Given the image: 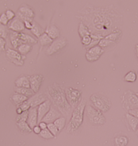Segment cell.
I'll return each mask as SVG.
<instances>
[{
  "label": "cell",
  "mask_w": 138,
  "mask_h": 146,
  "mask_svg": "<svg viewBox=\"0 0 138 146\" xmlns=\"http://www.w3.org/2000/svg\"><path fill=\"white\" fill-rule=\"evenodd\" d=\"M47 129L51 132V133L52 135L54 136L55 137L57 136V134L59 133V129L58 128L56 127L54 125V123H49V124H47Z\"/></svg>",
  "instance_id": "obj_36"
},
{
  "label": "cell",
  "mask_w": 138,
  "mask_h": 146,
  "mask_svg": "<svg viewBox=\"0 0 138 146\" xmlns=\"http://www.w3.org/2000/svg\"><path fill=\"white\" fill-rule=\"evenodd\" d=\"M18 39L20 40L21 42V44H36L37 42V40L35 39L34 37H33L32 36H30L29 34H26L25 33H18Z\"/></svg>",
  "instance_id": "obj_17"
},
{
  "label": "cell",
  "mask_w": 138,
  "mask_h": 146,
  "mask_svg": "<svg viewBox=\"0 0 138 146\" xmlns=\"http://www.w3.org/2000/svg\"><path fill=\"white\" fill-rule=\"evenodd\" d=\"M22 112H23V111L22 110V109L18 106V109H17V113H18V114H20V113H22Z\"/></svg>",
  "instance_id": "obj_50"
},
{
  "label": "cell",
  "mask_w": 138,
  "mask_h": 146,
  "mask_svg": "<svg viewBox=\"0 0 138 146\" xmlns=\"http://www.w3.org/2000/svg\"><path fill=\"white\" fill-rule=\"evenodd\" d=\"M10 39H11V42L13 47L15 48V49H17L18 46L21 45V42L18 39V33L17 32H14V31H11L10 32Z\"/></svg>",
  "instance_id": "obj_27"
},
{
  "label": "cell",
  "mask_w": 138,
  "mask_h": 146,
  "mask_svg": "<svg viewBox=\"0 0 138 146\" xmlns=\"http://www.w3.org/2000/svg\"><path fill=\"white\" fill-rule=\"evenodd\" d=\"M86 59L89 62H94V61H96L97 60L99 59V57L98 56H91V55L88 54V53H86Z\"/></svg>",
  "instance_id": "obj_43"
},
{
  "label": "cell",
  "mask_w": 138,
  "mask_h": 146,
  "mask_svg": "<svg viewBox=\"0 0 138 146\" xmlns=\"http://www.w3.org/2000/svg\"><path fill=\"white\" fill-rule=\"evenodd\" d=\"M125 123L127 125L128 129L132 131L137 130L138 128V119L134 116L131 115L130 113H126L125 114Z\"/></svg>",
  "instance_id": "obj_16"
},
{
  "label": "cell",
  "mask_w": 138,
  "mask_h": 146,
  "mask_svg": "<svg viewBox=\"0 0 138 146\" xmlns=\"http://www.w3.org/2000/svg\"><path fill=\"white\" fill-rule=\"evenodd\" d=\"M18 13L26 16V17H28V18H33V17H34V12H33V9L29 7L28 5H22V6H21L18 9Z\"/></svg>",
  "instance_id": "obj_21"
},
{
  "label": "cell",
  "mask_w": 138,
  "mask_h": 146,
  "mask_svg": "<svg viewBox=\"0 0 138 146\" xmlns=\"http://www.w3.org/2000/svg\"><path fill=\"white\" fill-rule=\"evenodd\" d=\"M54 125L56 126V127L58 128L59 131H60L62 130L65 127V125H66V117H60L59 118H57L56 120L55 121Z\"/></svg>",
  "instance_id": "obj_33"
},
{
  "label": "cell",
  "mask_w": 138,
  "mask_h": 146,
  "mask_svg": "<svg viewBox=\"0 0 138 146\" xmlns=\"http://www.w3.org/2000/svg\"><path fill=\"white\" fill-rule=\"evenodd\" d=\"M18 106L22 109V111H26V110H29L30 109V106H29V104L28 103V102H27V100L25 101V102H23L22 104H20V105Z\"/></svg>",
  "instance_id": "obj_41"
},
{
  "label": "cell",
  "mask_w": 138,
  "mask_h": 146,
  "mask_svg": "<svg viewBox=\"0 0 138 146\" xmlns=\"http://www.w3.org/2000/svg\"><path fill=\"white\" fill-rule=\"evenodd\" d=\"M17 125L19 128V129L24 133H29L32 131V128L30 127L29 124L26 121H17Z\"/></svg>",
  "instance_id": "obj_30"
},
{
  "label": "cell",
  "mask_w": 138,
  "mask_h": 146,
  "mask_svg": "<svg viewBox=\"0 0 138 146\" xmlns=\"http://www.w3.org/2000/svg\"><path fill=\"white\" fill-rule=\"evenodd\" d=\"M123 107L128 111L130 110L138 108V97L134 92L127 91L124 93L122 97Z\"/></svg>",
  "instance_id": "obj_6"
},
{
  "label": "cell",
  "mask_w": 138,
  "mask_h": 146,
  "mask_svg": "<svg viewBox=\"0 0 138 146\" xmlns=\"http://www.w3.org/2000/svg\"><path fill=\"white\" fill-rule=\"evenodd\" d=\"M78 32L80 34V37H84L85 36H89L91 35L90 33V30L87 28V26H85L84 23L82 22H80V25H79V29H78Z\"/></svg>",
  "instance_id": "obj_29"
},
{
  "label": "cell",
  "mask_w": 138,
  "mask_h": 146,
  "mask_svg": "<svg viewBox=\"0 0 138 146\" xmlns=\"http://www.w3.org/2000/svg\"><path fill=\"white\" fill-rule=\"evenodd\" d=\"M91 35H89V36H85L84 37H82V44H84V47L86 48L87 47L89 44H91Z\"/></svg>",
  "instance_id": "obj_39"
},
{
  "label": "cell",
  "mask_w": 138,
  "mask_h": 146,
  "mask_svg": "<svg viewBox=\"0 0 138 146\" xmlns=\"http://www.w3.org/2000/svg\"><path fill=\"white\" fill-rule=\"evenodd\" d=\"M47 99V97L44 95L43 93H36L33 96L29 97V99H27V102L29 104L30 108H32V107H37L40 104L43 103Z\"/></svg>",
  "instance_id": "obj_11"
},
{
  "label": "cell",
  "mask_w": 138,
  "mask_h": 146,
  "mask_svg": "<svg viewBox=\"0 0 138 146\" xmlns=\"http://www.w3.org/2000/svg\"><path fill=\"white\" fill-rule=\"evenodd\" d=\"M137 80V75L133 71H130L125 76V80L129 82V83H133Z\"/></svg>",
  "instance_id": "obj_35"
},
{
  "label": "cell",
  "mask_w": 138,
  "mask_h": 146,
  "mask_svg": "<svg viewBox=\"0 0 138 146\" xmlns=\"http://www.w3.org/2000/svg\"><path fill=\"white\" fill-rule=\"evenodd\" d=\"M39 135L44 139L46 140H51V139L55 138V137L51 133V132L49 131L48 129H41L40 134Z\"/></svg>",
  "instance_id": "obj_34"
},
{
  "label": "cell",
  "mask_w": 138,
  "mask_h": 146,
  "mask_svg": "<svg viewBox=\"0 0 138 146\" xmlns=\"http://www.w3.org/2000/svg\"><path fill=\"white\" fill-rule=\"evenodd\" d=\"M68 43V40L64 37H58L57 39L53 40L51 44H49V46L46 49V54L47 55H52L57 52L60 50H61L63 48L66 46V44Z\"/></svg>",
  "instance_id": "obj_8"
},
{
  "label": "cell",
  "mask_w": 138,
  "mask_h": 146,
  "mask_svg": "<svg viewBox=\"0 0 138 146\" xmlns=\"http://www.w3.org/2000/svg\"><path fill=\"white\" fill-rule=\"evenodd\" d=\"M135 52H136V56L138 59V44H136V46H135Z\"/></svg>",
  "instance_id": "obj_49"
},
{
  "label": "cell",
  "mask_w": 138,
  "mask_h": 146,
  "mask_svg": "<svg viewBox=\"0 0 138 146\" xmlns=\"http://www.w3.org/2000/svg\"><path fill=\"white\" fill-rule=\"evenodd\" d=\"M38 126L41 129H47V123L44 122V121H40L39 124H38Z\"/></svg>",
  "instance_id": "obj_48"
},
{
  "label": "cell",
  "mask_w": 138,
  "mask_h": 146,
  "mask_svg": "<svg viewBox=\"0 0 138 146\" xmlns=\"http://www.w3.org/2000/svg\"><path fill=\"white\" fill-rule=\"evenodd\" d=\"M82 92L74 88H65V95L67 101L72 108H76L81 101Z\"/></svg>",
  "instance_id": "obj_7"
},
{
  "label": "cell",
  "mask_w": 138,
  "mask_h": 146,
  "mask_svg": "<svg viewBox=\"0 0 138 146\" xmlns=\"http://www.w3.org/2000/svg\"><path fill=\"white\" fill-rule=\"evenodd\" d=\"M136 134H137V136L138 137V128L137 129V130H136Z\"/></svg>",
  "instance_id": "obj_51"
},
{
  "label": "cell",
  "mask_w": 138,
  "mask_h": 146,
  "mask_svg": "<svg viewBox=\"0 0 138 146\" xmlns=\"http://www.w3.org/2000/svg\"><path fill=\"white\" fill-rule=\"evenodd\" d=\"M27 123L33 129L38 123V115H37V107H32L29 110Z\"/></svg>",
  "instance_id": "obj_15"
},
{
  "label": "cell",
  "mask_w": 138,
  "mask_h": 146,
  "mask_svg": "<svg viewBox=\"0 0 138 146\" xmlns=\"http://www.w3.org/2000/svg\"><path fill=\"white\" fill-rule=\"evenodd\" d=\"M6 44H7V41L6 40L0 36V52L4 51L5 48H6Z\"/></svg>",
  "instance_id": "obj_44"
},
{
  "label": "cell",
  "mask_w": 138,
  "mask_h": 146,
  "mask_svg": "<svg viewBox=\"0 0 138 146\" xmlns=\"http://www.w3.org/2000/svg\"><path fill=\"white\" fill-rule=\"evenodd\" d=\"M44 33H46L48 36L51 37L52 40L57 39L60 36V29L56 25H50L44 30Z\"/></svg>",
  "instance_id": "obj_18"
},
{
  "label": "cell",
  "mask_w": 138,
  "mask_h": 146,
  "mask_svg": "<svg viewBox=\"0 0 138 146\" xmlns=\"http://www.w3.org/2000/svg\"><path fill=\"white\" fill-rule=\"evenodd\" d=\"M87 102L85 99H82L78 104V106L73 110L72 117L70 119L67 128V132L70 133H73L76 132L80 126L82 125L83 121H84V110L86 108Z\"/></svg>",
  "instance_id": "obj_3"
},
{
  "label": "cell",
  "mask_w": 138,
  "mask_h": 146,
  "mask_svg": "<svg viewBox=\"0 0 138 146\" xmlns=\"http://www.w3.org/2000/svg\"><path fill=\"white\" fill-rule=\"evenodd\" d=\"M129 143V138L125 135H118L113 139L114 146H126Z\"/></svg>",
  "instance_id": "obj_22"
},
{
  "label": "cell",
  "mask_w": 138,
  "mask_h": 146,
  "mask_svg": "<svg viewBox=\"0 0 138 146\" xmlns=\"http://www.w3.org/2000/svg\"><path fill=\"white\" fill-rule=\"evenodd\" d=\"M52 106V102L49 99H47L43 103L37 106V115H38V123L42 121L43 117L46 115V113L49 111Z\"/></svg>",
  "instance_id": "obj_12"
},
{
  "label": "cell",
  "mask_w": 138,
  "mask_h": 146,
  "mask_svg": "<svg viewBox=\"0 0 138 146\" xmlns=\"http://www.w3.org/2000/svg\"><path fill=\"white\" fill-rule=\"evenodd\" d=\"M76 17L90 30L91 34L102 37L120 30L122 26V15L113 5L95 7L87 4L78 11Z\"/></svg>",
  "instance_id": "obj_1"
},
{
  "label": "cell",
  "mask_w": 138,
  "mask_h": 146,
  "mask_svg": "<svg viewBox=\"0 0 138 146\" xmlns=\"http://www.w3.org/2000/svg\"><path fill=\"white\" fill-rule=\"evenodd\" d=\"M17 50L20 54L25 56V55L27 54L28 52H29L32 50V45L29 44H22L20 46H18Z\"/></svg>",
  "instance_id": "obj_31"
},
{
  "label": "cell",
  "mask_w": 138,
  "mask_h": 146,
  "mask_svg": "<svg viewBox=\"0 0 138 146\" xmlns=\"http://www.w3.org/2000/svg\"><path fill=\"white\" fill-rule=\"evenodd\" d=\"M43 80L44 78L41 75H33V76H31L29 77L30 88L33 90L34 93L38 92Z\"/></svg>",
  "instance_id": "obj_13"
},
{
  "label": "cell",
  "mask_w": 138,
  "mask_h": 146,
  "mask_svg": "<svg viewBox=\"0 0 138 146\" xmlns=\"http://www.w3.org/2000/svg\"><path fill=\"white\" fill-rule=\"evenodd\" d=\"M28 99H29L28 97H26V96H25V95H21V94H19V93H16V92H15V94H13L12 96H11L12 101H13L14 103L16 104L17 106H19L20 104H22V102L26 101Z\"/></svg>",
  "instance_id": "obj_23"
},
{
  "label": "cell",
  "mask_w": 138,
  "mask_h": 146,
  "mask_svg": "<svg viewBox=\"0 0 138 146\" xmlns=\"http://www.w3.org/2000/svg\"><path fill=\"white\" fill-rule=\"evenodd\" d=\"M116 44L117 43H115V42L111 41V40H107V39H105V38L103 37L102 39L100 40L99 43H98V45L102 48L104 51H109L112 48H113V47L116 45Z\"/></svg>",
  "instance_id": "obj_20"
},
{
  "label": "cell",
  "mask_w": 138,
  "mask_h": 146,
  "mask_svg": "<svg viewBox=\"0 0 138 146\" xmlns=\"http://www.w3.org/2000/svg\"><path fill=\"white\" fill-rule=\"evenodd\" d=\"M84 113L87 117L88 121L92 125L99 126L105 122V117L103 115V113L99 111L92 106H87L85 108Z\"/></svg>",
  "instance_id": "obj_4"
},
{
  "label": "cell",
  "mask_w": 138,
  "mask_h": 146,
  "mask_svg": "<svg viewBox=\"0 0 138 146\" xmlns=\"http://www.w3.org/2000/svg\"><path fill=\"white\" fill-rule=\"evenodd\" d=\"M25 25L24 22L18 17H16L13 20H11V23L8 26V29H11V31L17 32V33H21L25 29Z\"/></svg>",
  "instance_id": "obj_14"
},
{
  "label": "cell",
  "mask_w": 138,
  "mask_h": 146,
  "mask_svg": "<svg viewBox=\"0 0 138 146\" xmlns=\"http://www.w3.org/2000/svg\"><path fill=\"white\" fill-rule=\"evenodd\" d=\"M60 117H61V113L59 111L57 108H56V107L52 104L51 108L49 110V111L46 113V115L43 117L42 121L47 123V124L53 123L56 120L57 118H59Z\"/></svg>",
  "instance_id": "obj_10"
},
{
  "label": "cell",
  "mask_w": 138,
  "mask_h": 146,
  "mask_svg": "<svg viewBox=\"0 0 138 146\" xmlns=\"http://www.w3.org/2000/svg\"><path fill=\"white\" fill-rule=\"evenodd\" d=\"M47 95L52 104L57 108L58 110L64 116L68 115L72 107L67 101L65 95V88L63 85L55 83L48 88Z\"/></svg>",
  "instance_id": "obj_2"
},
{
  "label": "cell",
  "mask_w": 138,
  "mask_h": 146,
  "mask_svg": "<svg viewBox=\"0 0 138 146\" xmlns=\"http://www.w3.org/2000/svg\"><path fill=\"white\" fill-rule=\"evenodd\" d=\"M32 129H33V131L36 134H40V131H41V129H40V128L37 125H36V126H34V127H33Z\"/></svg>",
  "instance_id": "obj_47"
},
{
  "label": "cell",
  "mask_w": 138,
  "mask_h": 146,
  "mask_svg": "<svg viewBox=\"0 0 138 146\" xmlns=\"http://www.w3.org/2000/svg\"><path fill=\"white\" fill-rule=\"evenodd\" d=\"M15 91L16 93H19L21 95H23L26 96V97H31L33 96V95H35L36 93H34L33 91L31 89V88H17L15 87Z\"/></svg>",
  "instance_id": "obj_25"
},
{
  "label": "cell",
  "mask_w": 138,
  "mask_h": 146,
  "mask_svg": "<svg viewBox=\"0 0 138 146\" xmlns=\"http://www.w3.org/2000/svg\"><path fill=\"white\" fill-rule=\"evenodd\" d=\"M9 22V20H8L7 17L5 13H3L2 15H0V24H3L4 26H7Z\"/></svg>",
  "instance_id": "obj_40"
},
{
  "label": "cell",
  "mask_w": 138,
  "mask_h": 146,
  "mask_svg": "<svg viewBox=\"0 0 138 146\" xmlns=\"http://www.w3.org/2000/svg\"><path fill=\"white\" fill-rule=\"evenodd\" d=\"M91 102L92 106L95 107L102 113L107 112L111 106V102L106 96L100 93H95L91 95Z\"/></svg>",
  "instance_id": "obj_5"
},
{
  "label": "cell",
  "mask_w": 138,
  "mask_h": 146,
  "mask_svg": "<svg viewBox=\"0 0 138 146\" xmlns=\"http://www.w3.org/2000/svg\"><path fill=\"white\" fill-rule=\"evenodd\" d=\"M136 95H137V97H138V92H137V93H136Z\"/></svg>",
  "instance_id": "obj_52"
},
{
  "label": "cell",
  "mask_w": 138,
  "mask_h": 146,
  "mask_svg": "<svg viewBox=\"0 0 138 146\" xmlns=\"http://www.w3.org/2000/svg\"><path fill=\"white\" fill-rule=\"evenodd\" d=\"M104 50L102 49V48L100 47L99 45H95L94 47L91 48H88L87 49V53L88 54L91 55V56H98V57H100L103 52H104Z\"/></svg>",
  "instance_id": "obj_24"
},
{
  "label": "cell",
  "mask_w": 138,
  "mask_h": 146,
  "mask_svg": "<svg viewBox=\"0 0 138 146\" xmlns=\"http://www.w3.org/2000/svg\"><path fill=\"white\" fill-rule=\"evenodd\" d=\"M5 14L7 15V17L9 21H11V20H13L15 18V12L13 11H11V10H7V11L5 12Z\"/></svg>",
  "instance_id": "obj_42"
},
{
  "label": "cell",
  "mask_w": 138,
  "mask_h": 146,
  "mask_svg": "<svg viewBox=\"0 0 138 146\" xmlns=\"http://www.w3.org/2000/svg\"><path fill=\"white\" fill-rule=\"evenodd\" d=\"M8 35V28L7 26H4L3 24H0V36L3 38H6Z\"/></svg>",
  "instance_id": "obj_37"
},
{
  "label": "cell",
  "mask_w": 138,
  "mask_h": 146,
  "mask_svg": "<svg viewBox=\"0 0 138 146\" xmlns=\"http://www.w3.org/2000/svg\"><path fill=\"white\" fill-rule=\"evenodd\" d=\"M15 86L17 88H30L29 77L27 76H21L15 80Z\"/></svg>",
  "instance_id": "obj_19"
},
{
  "label": "cell",
  "mask_w": 138,
  "mask_h": 146,
  "mask_svg": "<svg viewBox=\"0 0 138 146\" xmlns=\"http://www.w3.org/2000/svg\"><path fill=\"white\" fill-rule=\"evenodd\" d=\"M31 30V32L36 36V37H40L44 33V30L42 29V27L38 24V23H36V22H33V27H32V29H30Z\"/></svg>",
  "instance_id": "obj_28"
},
{
  "label": "cell",
  "mask_w": 138,
  "mask_h": 146,
  "mask_svg": "<svg viewBox=\"0 0 138 146\" xmlns=\"http://www.w3.org/2000/svg\"><path fill=\"white\" fill-rule=\"evenodd\" d=\"M129 113H130L131 115L134 116V117H136L138 119V108L129 110Z\"/></svg>",
  "instance_id": "obj_45"
},
{
  "label": "cell",
  "mask_w": 138,
  "mask_h": 146,
  "mask_svg": "<svg viewBox=\"0 0 138 146\" xmlns=\"http://www.w3.org/2000/svg\"><path fill=\"white\" fill-rule=\"evenodd\" d=\"M6 55H7V58L11 60V62H13L16 65L18 66L23 65L24 60H26V56L24 55H21L15 49L8 48L7 52H6Z\"/></svg>",
  "instance_id": "obj_9"
},
{
  "label": "cell",
  "mask_w": 138,
  "mask_h": 146,
  "mask_svg": "<svg viewBox=\"0 0 138 146\" xmlns=\"http://www.w3.org/2000/svg\"><path fill=\"white\" fill-rule=\"evenodd\" d=\"M121 30H117V31H115V32H113V33H109V35H107V36H105L104 38L105 39H107V40H111V41H113V42H115V43H117L119 40H121Z\"/></svg>",
  "instance_id": "obj_26"
},
{
  "label": "cell",
  "mask_w": 138,
  "mask_h": 146,
  "mask_svg": "<svg viewBox=\"0 0 138 146\" xmlns=\"http://www.w3.org/2000/svg\"><path fill=\"white\" fill-rule=\"evenodd\" d=\"M39 42L40 43L41 45H47V44H50L53 41L50 36L48 35L46 33H44L41 36L38 38Z\"/></svg>",
  "instance_id": "obj_32"
},
{
  "label": "cell",
  "mask_w": 138,
  "mask_h": 146,
  "mask_svg": "<svg viewBox=\"0 0 138 146\" xmlns=\"http://www.w3.org/2000/svg\"><path fill=\"white\" fill-rule=\"evenodd\" d=\"M28 113H29V110H26V111H23L22 113L18 114V117H17V121H27L28 118Z\"/></svg>",
  "instance_id": "obj_38"
},
{
  "label": "cell",
  "mask_w": 138,
  "mask_h": 146,
  "mask_svg": "<svg viewBox=\"0 0 138 146\" xmlns=\"http://www.w3.org/2000/svg\"><path fill=\"white\" fill-rule=\"evenodd\" d=\"M33 22H28V21H26V22H24V25H25V27L27 28V29H32V27H33Z\"/></svg>",
  "instance_id": "obj_46"
}]
</instances>
